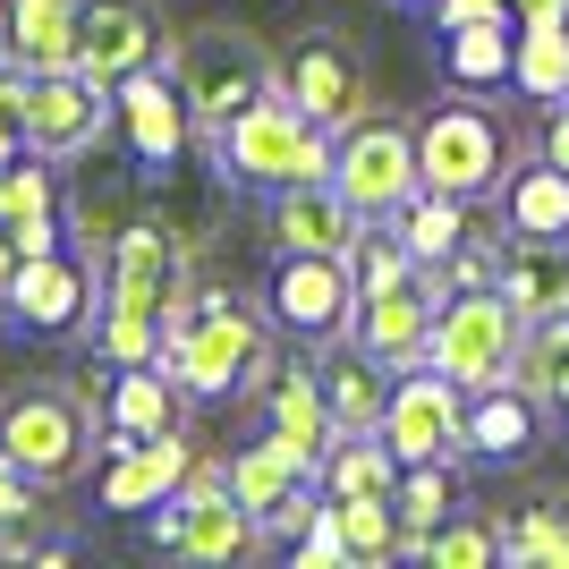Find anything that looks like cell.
Returning a JSON list of instances; mask_svg holds the SVG:
<instances>
[{
	"label": "cell",
	"mask_w": 569,
	"mask_h": 569,
	"mask_svg": "<svg viewBox=\"0 0 569 569\" xmlns=\"http://www.w3.org/2000/svg\"><path fill=\"white\" fill-rule=\"evenodd\" d=\"M332 510H340V545H349V561L382 569V561H400V552H408L391 493H349V501H332Z\"/></svg>",
	"instance_id": "e575fe53"
},
{
	"label": "cell",
	"mask_w": 569,
	"mask_h": 569,
	"mask_svg": "<svg viewBox=\"0 0 569 569\" xmlns=\"http://www.w3.org/2000/svg\"><path fill=\"white\" fill-rule=\"evenodd\" d=\"M263 307L289 340H332L357 332V263L349 256H272V281H263Z\"/></svg>",
	"instance_id": "8fae6325"
},
{
	"label": "cell",
	"mask_w": 569,
	"mask_h": 569,
	"mask_svg": "<svg viewBox=\"0 0 569 569\" xmlns=\"http://www.w3.org/2000/svg\"><path fill=\"white\" fill-rule=\"evenodd\" d=\"M272 86H281L307 119H323L332 137L349 128V119H366V60H357L340 34H307V43H289Z\"/></svg>",
	"instance_id": "2e32d148"
},
{
	"label": "cell",
	"mask_w": 569,
	"mask_h": 569,
	"mask_svg": "<svg viewBox=\"0 0 569 569\" xmlns=\"http://www.w3.org/2000/svg\"><path fill=\"white\" fill-rule=\"evenodd\" d=\"M510 18H476V26H442V60L459 86H510Z\"/></svg>",
	"instance_id": "836d02e7"
},
{
	"label": "cell",
	"mask_w": 569,
	"mask_h": 569,
	"mask_svg": "<svg viewBox=\"0 0 569 569\" xmlns=\"http://www.w3.org/2000/svg\"><path fill=\"white\" fill-rule=\"evenodd\" d=\"M501 552L527 569H569V493H536L501 519Z\"/></svg>",
	"instance_id": "4dcf8cb0"
},
{
	"label": "cell",
	"mask_w": 569,
	"mask_h": 569,
	"mask_svg": "<svg viewBox=\"0 0 569 569\" xmlns=\"http://www.w3.org/2000/svg\"><path fill=\"white\" fill-rule=\"evenodd\" d=\"M332 188L349 196L366 221H391L408 204V196L426 188V170H417V128L408 119H391V111H366V119H349L332 137Z\"/></svg>",
	"instance_id": "52a82bcc"
},
{
	"label": "cell",
	"mask_w": 569,
	"mask_h": 569,
	"mask_svg": "<svg viewBox=\"0 0 569 569\" xmlns=\"http://www.w3.org/2000/svg\"><path fill=\"white\" fill-rule=\"evenodd\" d=\"M272 366L281 357L263 349V323L238 289H188L162 315V375L179 382V400H230V391L256 400Z\"/></svg>",
	"instance_id": "6da1fadb"
},
{
	"label": "cell",
	"mask_w": 569,
	"mask_h": 569,
	"mask_svg": "<svg viewBox=\"0 0 569 569\" xmlns=\"http://www.w3.org/2000/svg\"><path fill=\"white\" fill-rule=\"evenodd\" d=\"M162 357V315L94 307V366H153Z\"/></svg>",
	"instance_id": "d590c367"
},
{
	"label": "cell",
	"mask_w": 569,
	"mask_h": 569,
	"mask_svg": "<svg viewBox=\"0 0 569 569\" xmlns=\"http://www.w3.org/2000/svg\"><path fill=\"white\" fill-rule=\"evenodd\" d=\"M0 60L9 69H77V0H0Z\"/></svg>",
	"instance_id": "603a6c76"
},
{
	"label": "cell",
	"mask_w": 569,
	"mask_h": 569,
	"mask_svg": "<svg viewBox=\"0 0 569 569\" xmlns=\"http://www.w3.org/2000/svg\"><path fill=\"white\" fill-rule=\"evenodd\" d=\"M196 451H188V433L170 426V433H144V442H111V459H102V510H119V519H144L153 501H170L179 485H188Z\"/></svg>",
	"instance_id": "ffe728a7"
},
{
	"label": "cell",
	"mask_w": 569,
	"mask_h": 569,
	"mask_svg": "<svg viewBox=\"0 0 569 569\" xmlns=\"http://www.w3.org/2000/svg\"><path fill=\"white\" fill-rule=\"evenodd\" d=\"M144 536H153L162 552H179V561H238V552L263 545L256 510L221 485V468H188L179 493L144 510Z\"/></svg>",
	"instance_id": "ba28073f"
},
{
	"label": "cell",
	"mask_w": 569,
	"mask_h": 569,
	"mask_svg": "<svg viewBox=\"0 0 569 569\" xmlns=\"http://www.w3.org/2000/svg\"><path fill=\"white\" fill-rule=\"evenodd\" d=\"M102 307V263L86 247H51V256H18L9 272V323L34 340H77L94 332Z\"/></svg>",
	"instance_id": "9c48e42d"
},
{
	"label": "cell",
	"mask_w": 569,
	"mask_h": 569,
	"mask_svg": "<svg viewBox=\"0 0 569 569\" xmlns=\"http://www.w3.org/2000/svg\"><path fill=\"white\" fill-rule=\"evenodd\" d=\"M433 307H442V289L426 272H408V281H382V289H357V349H375L391 375L426 357V332H433Z\"/></svg>",
	"instance_id": "d6986e66"
},
{
	"label": "cell",
	"mask_w": 569,
	"mask_h": 569,
	"mask_svg": "<svg viewBox=\"0 0 569 569\" xmlns=\"http://www.w3.org/2000/svg\"><path fill=\"white\" fill-rule=\"evenodd\" d=\"M315 382H323V408H332L340 433H375L382 426V400H391V366H382L375 349H357V340H332L323 349V366H315Z\"/></svg>",
	"instance_id": "d4e9b609"
},
{
	"label": "cell",
	"mask_w": 569,
	"mask_h": 569,
	"mask_svg": "<svg viewBox=\"0 0 569 569\" xmlns=\"http://www.w3.org/2000/svg\"><path fill=\"white\" fill-rule=\"evenodd\" d=\"M18 153H26V128H18V119H9V111H0V170L18 162Z\"/></svg>",
	"instance_id": "b9f144b4"
},
{
	"label": "cell",
	"mask_w": 569,
	"mask_h": 569,
	"mask_svg": "<svg viewBox=\"0 0 569 569\" xmlns=\"http://www.w3.org/2000/svg\"><path fill=\"white\" fill-rule=\"evenodd\" d=\"M179 426V382L153 366H111L102 375V451L111 442H144V433H170Z\"/></svg>",
	"instance_id": "7402d4cb"
},
{
	"label": "cell",
	"mask_w": 569,
	"mask_h": 569,
	"mask_svg": "<svg viewBox=\"0 0 569 569\" xmlns=\"http://www.w3.org/2000/svg\"><path fill=\"white\" fill-rule=\"evenodd\" d=\"M213 153H221V179H230V188H263V196L298 188V179H332V128L307 119L281 86L256 94L238 119H221Z\"/></svg>",
	"instance_id": "7a4b0ae2"
},
{
	"label": "cell",
	"mask_w": 569,
	"mask_h": 569,
	"mask_svg": "<svg viewBox=\"0 0 569 569\" xmlns=\"http://www.w3.org/2000/svg\"><path fill=\"white\" fill-rule=\"evenodd\" d=\"M382 442H391V459L400 468H417V459H468V391H459L442 366H400L391 375V400H382Z\"/></svg>",
	"instance_id": "30bf717a"
},
{
	"label": "cell",
	"mask_w": 569,
	"mask_h": 569,
	"mask_svg": "<svg viewBox=\"0 0 569 569\" xmlns=\"http://www.w3.org/2000/svg\"><path fill=\"white\" fill-rule=\"evenodd\" d=\"M536 426H545V400H527L519 382H485V391H468V459H485V468L527 459V451H536Z\"/></svg>",
	"instance_id": "484cf974"
},
{
	"label": "cell",
	"mask_w": 569,
	"mask_h": 569,
	"mask_svg": "<svg viewBox=\"0 0 569 569\" xmlns=\"http://www.w3.org/2000/svg\"><path fill=\"white\" fill-rule=\"evenodd\" d=\"M391 230H400L408 256L433 272V263H451V247L476 230V204H468V196H442V188H417L400 213H391Z\"/></svg>",
	"instance_id": "83f0119b"
},
{
	"label": "cell",
	"mask_w": 569,
	"mask_h": 569,
	"mask_svg": "<svg viewBox=\"0 0 569 569\" xmlns=\"http://www.w3.org/2000/svg\"><path fill=\"white\" fill-rule=\"evenodd\" d=\"M289 561H298V569H340V561H349V545H340V510H332V493H323V510H315V519L298 527Z\"/></svg>",
	"instance_id": "74e56055"
},
{
	"label": "cell",
	"mask_w": 569,
	"mask_h": 569,
	"mask_svg": "<svg viewBox=\"0 0 569 569\" xmlns=\"http://www.w3.org/2000/svg\"><path fill=\"white\" fill-rule=\"evenodd\" d=\"M263 400V433H281L289 451L307 459L315 476H323V451H332V408H323V382H315V366H272V382L256 391Z\"/></svg>",
	"instance_id": "44dd1931"
},
{
	"label": "cell",
	"mask_w": 569,
	"mask_h": 569,
	"mask_svg": "<svg viewBox=\"0 0 569 569\" xmlns=\"http://www.w3.org/2000/svg\"><path fill=\"white\" fill-rule=\"evenodd\" d=\"M263 230H272L281 256H349L357 238H366V213H357L332 179H298V188H272Z\"/></svg>",
	"instance_id": "e0dca14e"
},
{
	"label": "cell",
	"mask_w": 569,
	"mask_h": 569,
	"mask_svg": "<svg viewBox=\"0 0 569 569\" xmlns=\"http://www.w3.org/2000/svg\"><path fill=\"white\" fill-rule=\"evenodd\" d=\"M417 170H426V188L468 196V204L501 196V179H510V128H501V111H485V102H433L417 119Z\"/></svg>",
	"instance_id": "5b68a950"
},
{
	"label": "cell",
	"mask_w": 569,
	"mask_h": 569,
	"mask_svg": "<svg viewBox=\"0 0 569 569\" xmlns=\"http://www.w3.org/2000/svg\"><path fill=\"white\" fill-rule=\"evenodd\" d=\"M493 552H501V527L459 519V510H451V519H442V527L426 536V545H417V561H433V569H485Z\"/></svg>",
	"instance_id": "8d00e7d4"
},
{
	"label": "cell",
	"mask_w": 569,
	"mask_h": 569,
	"mask_svg": "<svg viewBox=\"0 0 569 569\" xmlns=\"http://www.w3.org/2000/svg\"><path fill=\"white\" fill-rule=\"evenodd\" d=\"M510 86H519L527 102L569 94V26H519V34H510Z\"/></svg>",
	"instance_id": "d6a6232c"
},
{
	"label": "cell",
	"mask_w": 569,
	"mask_h": 569,
	"mask_svg": "<svg viewBox=\"0 0 569 569\" xmlns=\"http://www.w3.org/2000/svg\"><path fill=\"white\" fill-rule=\"evenodd\" d=\"M536 153L569 170V94H561V102H545V128H536Z\"/></svg>",
	"instance_id": "f35d334b"
},
{
	"label": "cell",
	"mask_w": 569,
	"mask_h": 569,
	"mask_svg": "<svg viewBox=\"0 0 569 569\" xmlns=\"http://www.w3.org/2000/svg\"><path fill=\"white\" fill-rule=\"evenodd\" d=\"M527 400H545L569 417V315H545V323H527L519 332V366H510Z\"/></svg>",
	"instance_id": "f546056e"
},
{
	"label": "cell",
	"mask_w": 569,
	"mask_h": 569,
	"mask_svg": "<svg viewBox=\"0 0 569 569\" xmlns=\"http://www.w3.org/2000/svg\"><path fill=\"white\" fill-rule=\"evenodd\" d=\"M94 451H102V417H94L86 391H43V382H26V391L0 400V459L26 468L43 493L77 485Z\"/></svg>",
	"instance_id": "277c9868"
},
{
	"label": "cell",
	"mask_w": 569,
	"mask_h": 569,
	"mask_svg": "<svg viewBox=\"0 0 569 569\" xmlns=\"http://www.w3.org/2000/svg\"><path fill=\"white\" fill-rule=\"evenodd\" d=\"M501 230L510 238H569V170L561 162H519L501 179Z\"/></svg>",
	"instance_id": "4316f807"
},
{
	"label": "cell",
	"mask_w": 569,
	"mask_h": 569,
	"mask_svg": "<svg viewBox=\"0 0 569 569\" xmlns=\"http://www.w3.org/2000/svg\"><path fill=\"white\" fill-rule=\"evenodd\" d=\"M162 69H170V86H179V102H188V119L213 137L221 119H238L256 94H272L281 60H272L247 26L204 18V26H188V34H170V43H162Z\"/></svg>",
	"instance_id": "3957f363"
},
{
	"label": "cell",
	"mask_w": 569,
	"mask_h": 569,
	"mask_svg": "<svg viewBox=\"0 0 569 569\" xmlns=\"http://www.w3.org/2000/svg\"><path fill=\"white\" fill-rule=\"evenodd\" d=\"M510 26H569V0H510Z\"/></svg>",
	"instance_id": "60d3db41"
},
{
	"label": "cell",
	"mask_w": 569,
	"mask_h": 569,
	"mask_svg": "<svg viewBox=\"0 0 569 569\" xmlns=\"http://www.w3.org/2000/svg\"><path fill=\"white\" fill-rule=\"evenodd\" d=\"M111 128L128 137V162H137L144 179L179 170V153H188V137H196V119H188V102H179V86H170L162 60L111 86Z\"/></svg>",
	"instance_id": "5bb4252c"
},
{
	"label": "cell",
	"mask_w": 569,
	"mask_h": 569,
	"mask_svg": "<svg viewBox=\"0 0 569 569\" xmlns=\"http://www.w3.org/2000/svg\"><path fill=\"white\" fill-rule=\"evenodd\" d=\"M519 307L501 289H451L433 307V332H426V366L459 382V391H485V382H510L519 366Z\"/></svg>",
	"instance_id": "8992f818"
},
{
	"label": "cell",
	"mask_w": 569,
	"mask_h": 569,
	"mask_svg": "<svg viewBox=\"0 0 569 569\" xmlns=\"http://www.w3.org/2000/svg\"><path fill=\"white\" fill-rule=\"evenodd\" d=\"M459 459H417V468H400V485H391V510H400V536H408V561H417V545H426L433 527L451 519L459 501Z\"/></svg>",
	"instance_id": "f1b7e54d"
},
{
	"label": "cell",
	"mask_w": 569,
	"mask_h": 569,
	"mask_svg": "<svg viewBox=\"0 0 569 569\" xmlns=\"http://www.w3.org/2000/svg\"><path fill=\"white\" fill-rule=\"evenodd\" d=\"M476 18H510V0H433V26H476Z\"/></svg>",
	"instance_id": "ab89813d"
},
{
	"label": "cell",
	"mask_w": 569,
	"mask_h": 569,
	"mask_svg": "<svg viewBox=\"0 0 569 569\" xmlns=\"http://www.w3.org/2000/svg\"><path fill=\"white\" fill-rule=\"evenodd\" d=\"M26 153H43V162L69 170L77 153H94L102 137H111V86H94L86 69H43L34 86H26Z\"/></svg>",
	"instance_id": "4fadbf2b"
},
{
	"label": "cell",
	"mask_w": 569,
	"mask_h": 569,
	"mask_svg": "<svg viewBox=\"0 0 569 569\" xmlns=\"http://www.w3.org/2000/svg\"><path fill=\"white\" fill-rule=\"evenodd\" d=\"M9 272H18V256H9V238H0V323H9Z\"/></svg>",
	"instance_id": "7bdbcfd3"
},
{
	"label": "cell",
	"mask_w": 569,
	"mask_h": 569,
	"mask_svg": "<svg viewBox=\"0 0 569 569\" xmlns=\"http://www.w3.org/2000/svg\"><path fill=\"white\" fill-rule=\"evenodd\" d=\"M170 43V26L153 0H77V69L94 86H119V77L153 69Z\"/></svg>",
	"instance_id": "9a60e30c"
},
{
	"label": "cell",
	"mask_w": 569,
	"mask_h": 569,
	"mask_svg": "<svg viewBox=\"0 0 569 569\" xmlns=\"http://www.w3.org/2000/svg\"><path fill=\"white\" fill-rule=\"evenodd\" d=\"M493 289L519 307V323L569 315V238H510V247H501Z\"/></svg>",
	"instance_id": "cb8c5ba5"
},
{
	"label": "cell",
	"mask_w": 569,
	"mask_h": 569,
	"mask_svg": "<svg viewBox=\"0 0 569 569\" xmlns=\"http://www.w3.org/2000/svg\"><path fill=\"white\" fill-rule=\"evenodd\" d=\"M94 263H102V307L170 315L179 298H188V238L170 230L162 213H137Z\"/></svg>",
	"instance_id": "7c38bea8"
},
{
	"label": "cell",
	"mask_w": 569,
	"mask_h": 569,
	"mask_svg": "<svg viewBox=\"0 0 569 569\" xmlns=\"http://www.w3.org/2000/svg\"><path fill=\"white\" fill-rule=\"evenodd\" d=\"M69 170H77V179L60 188V221H69V238L86 247V256H102V247H111V238L144 213V196H137L144 170H119L102 144H94V153H77Z\"/></svg>",
	"instance_id": "ac0fdd59"
},
{
	"label": "cell",
	"mask_w": 569,
	"mask_h": 569,
	"mask_svg": "<svg viewBox=\"0 0 569 569\" xmlns=\"http://www.w3.org/2000/svg\"><path fill=\"white\" fill-rule=\"evenodd\" d=\"M332 501L349 493H391L400 485V459H391V442L382 433H332V451H323V476H315Z\"/></svg>",
	"instance_id": "1f68e13d"
}]
</instances>
